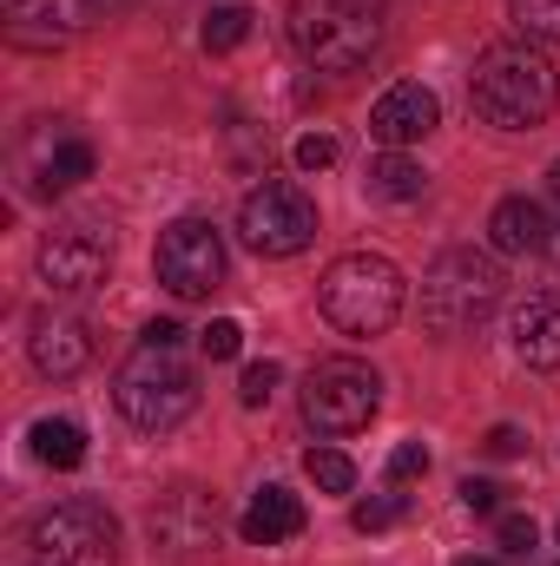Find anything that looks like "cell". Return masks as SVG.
I'll list each match as a JSON object with an SVG mask.
<instances>
[{"label": "cell", "instance_id": "7402d4cb", "mask_svg": "<svg viewBox=\"0 0 560 566\" xmlns=\"http://www.w3.org/2000/svg\"><path fill=\"white\" fill-rule=\"evenodd\" d=\"M205 53H231V46H245L251 40V7H218L211 20H205Z\"/></svg>", "mask_w": 560, "mask_h": 566}, {"label": "cell", "instance_id": "4fadbf2b", "mask_svg": "<svg viewBox=\"0 0 560 566\" xmlns=\"http://www.w3.org/2000/svg\"><path fill=\"white\" fill-rule=\"evenodd\" d=\"M80 27H93L80 0H7V40L27 46V53H53Z\"/></svg>", "mask_w": 560, "mask_h": 566}, {"label": "cell", "instance_id": "52a82bcc", "mask_svg": "<svg viewBox=\"0 0 560 566\" xmlns=\"http://www.w3.org/2000/svg\"><path fill=\"white\" fill-rule=\"evenodd\" d=\"M383 409V382L356 356H323L303 376V422L317 434H363Z\"/></svg>", "mask_w": 560, "mask_h": 566}, {"label": "cell", "instance_id": "8992f818", "mask_svg": "<svg viewBox=\"0 0 560 566\" xmlns=\"http://www.w3.org/2000/svg\"><path fill=\"white\" fill-rule=\"evenodd\" d=\"M33 566H120V521L100 501H60L27 527Z\"/></svg>", "mask_w": 560, "mask_h": 566}, {"label": "cell", "instance_id": "ba28073f", "mask_svg": "<svg viewBox=\"0 0 560 566\" xmlns=\"http://www.w3.org/2000/svg\"><path fill=\"white\" fill-rule=\"evenodd\" d=\"M238 231L258 258H297L310 238H317V205L303 185L290 178H265L245 205H238Z\"/></svg>", "mask_w": 560, "mask_h": 566}, {"label": "cell", "instance_id": "f546056e", "mask_svg": "<svg viewBox=\"0 0 560 566\" xmlns=\"http://www.w3.org/2000/svg\"><path fill=\"white\" fill-rule=\"evenodd\" d=\"M501 547L508 554H528L535 547V521L528 514H501Z\"/></svg>", "mask_w": 560, "mask_h": 566}, {"label": "cell", "instance_id": "e0dca14e", "mask_svg": "<svg viewBox=\"0 0 560 566\" xmlns=\"http://www.w3.org/2000/svg\"><path fill=\"white\" fill-rule=\"evenodd\" d=\"M245 541L251 547H283V541H297L303 534V501L290 494V488H258V501L245 507Z\"/></svg>", "mask_w": 560, "mask_h": 566}, {"label": "cell", "instance_id": "5bb4252c", "mask_svg": "<svg viewBox=\"0 0 560 566\" xmlns=\"http://www.w3.org/2000/svg\"><path fill=\"white\" fill-rule=\"evenodd\" d=\"M27 356H33V369H40V376L73 382V376L93 363V329H86L80 316H33Z\"/></svg>", "mask_w": 560, "mask_h": 566}, {"label": "cell", "instance_id": "d6986e66", "mask_svg": "<svg viewBox=\"0 0 560 566\" xmlns=\"http://www.w3.org/2000/svg\"><path fill=\"white\" fill-rule=\"evenodd\" d=\"M33 171H40V191H73L80 178H93V145L66 133V139L46 145V158H40Z\"/></svg>", "mask_w": 560, "mask_h": 566}, {"label": "cell", "instance_id": "603a6c76", "mask_svg": "<svg viewBox=\"0 0 560 566\" xmlns=\"http://www.w3.org/2000/svg\"><path fill=\"white\" fill-rule=\"evenodd\" d=\"M508 20L521 40H560V0H508Z\"/></svg>", "mask_w": 560, "mask_h": 566}, {"label": "cell", "instance_id": "836d02e7", "mask_svg": "<svg viewBox=\"0 0 560 566\" xmlns=\"http://www.w3.org/2000/svg\"><path fill=\"white\" fill-rule=\"evenodd\" d=\"M455 566H501V560H475V554H462V560H455Z\"/></svg>", "mask_w": 560, "mask_h": 566}, {"label": "cell", "instance_id": "1f68e13d", "mask_svg": "<svg viewBox=\"0 0 560 566\" xmlns=\"http://www.w3.org/2000/svg\"><path fill=\"white\" fill-rule=\"evenodd\" d=\"M80 7H86V20H113V13H126L133 0H80Z\"/></svg>", "mask_w": 560, "mask_h": 566}, {"label": "cell", "instance_id": "6da1fadb", "mask_svg": "<svg viewBox=\"0 0 560 566\" xmlns=\"http://www.w3.org/2000/svg\"><path fill=\"white\" fill-rule=\"evenodd\" d=\"M113 402L139 434H172L198 409V369L185 356V329L178 323H152L133 343V356L113 376Z\"/></svg>", "mask_w": 560, "mask_h": 566}, {"label": "cell", "instance_id": "d6a6232c", "mask_svg": "<svg viewBox=\"0 0 560 566\" xmlns=\"http://www.w3.org/2000/svg\"><path fill=\"white\" fill-rule=\"evenodd\" d=\"M548 191H554V205H560V165H554V171H548Z\"/></svg>", "mask_w": 560, "mask_h": 566}, {"label": "cell", "instance_id": "2e32d148", "mask_svg": "<svg viewBox=\"0 0 560 566\" xmlns=\"http://www.w3.org/2000/svg\"><path fill=\"white\" fill-rule=\"evenodd\" d=\"M488 244H495L501 258H535V251H548V211H541L535 198H501L495 218H488Z\"/></svg>", "mask_w": 560, "mask_h": 566}, {"label": "cell", "instance_id": "4dcf8cb0", "mask_svg": "<svg viewBox=\"0 0 560 566\" xmlns=\"http://www.w3.org/2000/svg\"><path fill=\"white\" fill-rule=\"evenodd\" d=\"M481 448H488V454H495V461H515V454H521V448H528V434H521V428H488V441H481Z\"/></svg>", "mask_w": 560, "mask_h": 566}, {"label": "cell", "instance_id": "9a60e30c", "mask_svg": "<svg viewBox=\"0 0 560 566\" xmlns=\"http://www.w3.org/2000/svg\"><path fill=\"white\" fill-rule=\"evenodd\" d=\"M508 349L528 369H560V290H535L508 316Z\"/></svg>", "mask_w": 560, "mask_h": 566}, {"label": "cell", "instance_id": "83f0119b", "mask_svg": "<svg viewBox=\"0 0 560 566\" xmlns=\"http://www.w3.org/2000/svg\"><path fill=\"white\" fill-rule=\"evenodd\" d=\"M390 474H396V481H416V474H428V448H422V441H403V448L390 454Z\"/></svg>", "mask_w": 560, "mask_h": 566}, {"label": "cell", "instance_id": "cb8c5ba5", "mask_svg": "<svg viewBox=\"0 0 560 566\" xmlns=\"http://www.w3.org/2000/svg\"><path fill=\"white\" fill-rule=\"evenodd\" d=\"M403 514H409V501H403V494H376V501H356V514H350V521H356V534H390Z\"/></svg>", "mask_w": 560, "mask_h": 566}, {"label": "cell", "instance_id": "f1b7e54d", "mask_svg": "<svg viewBox=\"0 0 560 566\" xmlns=\"http://www.w3.org/2000/svg\"><path fill=\"white\" fill-rule=\"evenodd\" d=\"M462 507H468V514H495V507H501V488L468 474V481H462Z\"/></svg>", "mask_w": 560, "mask_h": 566}, {"label": "cell", "instance_id": "d4e9b609", "mask_svg": "<svg viewBox=\"0 0 560 566\" xmlns=\"http://www.w3.org/2000/svg\"><path fill=\"white\" fill-rule=\"evenodd\" d=\"M198 349H205V363H231V356L245 349V329H238L231 316H218V323H205V336H198Z\"/></svg>", "mask_w": 560, "mask_h": 566}, {"label": "cell", "instance_id": "7c38bea8", "mask_svg": "<svg viewBox=\"0 0 560 566\" xmlns=\"http://www.w3.org/2000/svg\"><path fill=\"white\" fill-rule=\"evenodd\" d=\"M442 126V99L422 86V80H403V86H390L376 106H370V133L390 145V151H403V145L428 139Z\"/></svg>", "mask_w": 560, "mask_h": 566}, {"label": "cell", "instance_id": "30bf717a", "mask_svg": "<svg viewBox=\"0 0 560 566\" xmlns=\"http://www.w3.org/2000/svg\"><path fill=\"white\" fill-rule=\"evenodd\" d=\"M152 271H158V283H165L172 296L198 303V296H211V290L225 283V238H218L205 218H178V224L158 231Z\"/></svg>", "mask_w": 560, "mask_h": 566}, {"label": "cell", "instance_id": "277c9868", "mask_svg": "<svg viewBox=\"0 0 560 566\" xmlns=\"http://www.w3.org/2000/svg\"><path fill=\"white\" fill-rule=\"evenodd\" d=\"M290 46L317 73H356L383 46V0H290Z\"/></svg>", "mask_w": 560, "mask_h": 566}, {"label": "cell", "instance_id": "7a4b0ae2", "mask_svg": "<svg viewBox=\"0 0 560 566\" xmlns=\"http://www.w3.org/2000/svg\"><path fill=\"white\" fill-rule=\"evenodd\" d=\"M468 106L495 126V133H535L548 126L560 106V73L535 40H501L475 60L468 73Z\"/></svg>", "mask_w": 560, "mask_h": 566}, {"label": "cell", "instance_id": "5b68a950", "mask_svg": "<svg viewBox=\"0 0 560 566\" xmlns=\"http://www.w3.org/2000/svg\"><path fill=\"white\" fill-rule=\"evenodd\" d=\"M495 303H501V271L481 251H442L422 271V323L435 336H462V329L488 323Z\"/></svg>", "mask_w": 560, "mask_h": 566}, {"label": "cell", "instance_id": "484cf974", "mask_svg": "<svg viewBox=\"0 0 560 566\" xmlns=\"http://www.w3.org/2000/svg\"><path fill=\"white\" fill-rule=\"evenodd\" d=\"M271 389H278V363H251L245 382H238V402H245V409H265Z\"/></svg>", "mask_w": 560, "mask_h": 566}, {"label": "cell", "instance_id": "3957f363", "mask_svg": "<svg viewBox=\"0 0 560 566\" xmlns=\"http://www.w3.org/2000/svg\"><path fill=\"white\" fill-rule=\"evenodd\" d=\"M403 303H409V283H403V271L390 258H376V251L336 258L323 271V283H317V310L343 336H390L396 316H403Z\"/></svg>", "mask_w": 560, "mask_h": 566}, {"label": "cell", "instance_id": "ffe728a7", "mask_svg": "<svg viewBox=\"0 0 560 566\" xmlns=\"http://www.w3.org/2000/svg\"><path fill=\"white\" fill-rule=\"evenodd\" d=\"M33 454L46 461V468H80L86 461V428L80 422H33Z\"/></svg>", "mask_w": 560, "mask_h": 566}, {"label": "cell", "instance_id": "44dd1931", "mask_svg": "<svg viewBox=\"0 0 560 566\" xmlns=\"http://www.w3.org/2000/svg\"><path fill=\"white\" fill-rule=\"evenodd\" d=\"M303 474H310L323 494H350V488H356V461H350L343 448H310V454H303Z\"/></svg>", "mask_w": 560, "mask_h": 566}, {"label": "cell", "instance_id": "4316f807", "mask_svg": "<svg viewBox=\"0 0 560 566\" xmlns=\"http://www.w3.org/2000/svg\"><path fill=\"white\" fill-rule=\"evenodd\" d=\"M297 165H303V171H330V165H336V139H330V133H303V139H297Z\"/></svg>", "mask_w": 560, "mask_h": 566}, {"label": "cell", "instance_id": "9c48e42d", "mask_svg": "<svg viewBox=\"0 0 560 566\" xmlns=\"http://www.w3.org/2000/svg\"><path fill=\"white\" fill-rule=\"evenodd\" d=\"M33 271H40V283L53 296H86V290H100L106 271H113V238L100 224H86V218H66V224H53L40 238Z\"/></svg>", "mask_w": 560, "mask_h": 566}, {"label": "cell", "instance_id": "ac0fdd59", "mask_svg": "<svg viewBox=\"0 0 560 566\" xmlns=\"http://www.w3.org/2000/svg\"><path fill=\"white\" fill-rule=\"evenodd\" d=\"M370 198H390V205H409L428 191V171H422L409 151H383V158H370Z\"/></svg>", "mask_w": 560, "mask_h": 566}, {"label": "cell", "instance_id": "8fae6325", "mask_svg": "<svg viewBox=\"0 0 560 566\" xmlns=\"http://www.w3.org/2000/svg\"><path fill=\"white\" fill-rule=\"evenodd\" d=\"M145 527H152V547H165V554H198V547L218 541V501H211L205 488H172V494L145 514Z\"/></svg>", "mask_w": 560, "mask_h": 566}]
</instances>
